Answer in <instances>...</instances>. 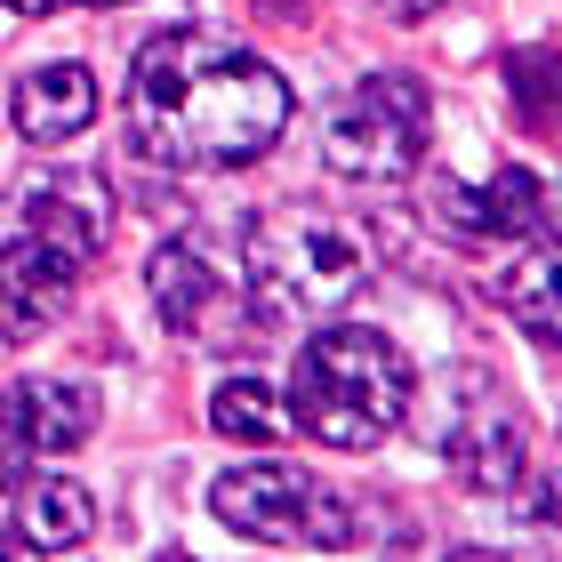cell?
I'll list each match as a JSON object with an SVG mask.
<instances>
[{
	"instance_id": "6da1fadb",
	"label": "cell",
	"mask_w": 562,
	"mask_h": 562,
	"mask_svg": "<svg viewBox=\"0 0 562 562\" xmlns=\"http://www.w3.org/2000/svg\"><path fill=\"white\" fill-rule=\"evenodd\" d=\"M130 145L161 169H249L290 130V81L234 33L177 24L130 65Z\"/></svg>"
},
{
	"instance_id": "7a4b0ae2",
	"label": "cell",
	"mask_w": 562,
	"mask_h": 562,
	"mask_svg": "<svg viewBox=\"0 0 562 562\" xmlns=\"http://www.w3.org/2000/svg\"><path fill=\"white\" fill-rule=\"evenodd\" d=\"M411 353L370 322H329L297 346L290 370V426H305L322 450H370L411 418Z\"/></svg>"
},
{
	"instance_id": "3957f363",
	"label": "cell",
	"mask_w": 562,
	"mask_h": 562,
	"mask_svg": "<svg viewBox=\"0 0 562 562\" xmlns=\"http://www.w3.org/2000/svg\"><path fill=\"white\" fill-rule=\"evenodd\" d=\"M362 281H370V249L329 210L281 201V210L249 217V234H241V297H249V314L266 329L329 322L338 305H353Z\"/></svg>"
},
{
	"instance_id": "277c9868",
	"label": "cell",
	"mask_w": 562,
	"mask_h": 562,
	"mask_svg": "<svg viewBox=\"0 0 562 562\" xmlns=\"http://www.w3.org/2000/svg\"><path fill=\"white\" fill-rule=\"evenodd\" d=\"M426 130H434V97L411 72H370L353 81L322 121V153L329 169L353 186H402L426 161Z\"/></svg>"
},
{
	"instance_id": "5b68a950",
	"label": "cell",
	"mask_w": 562,
	"mask_h": 562,
	"mask_svg": "<svg viewBox=\"0 0 562 562\" xmlns=\"http://www.w3.org/2000/svg\"><path fill=\"white\" fill-rule=\"evenodd\" d=\"M210 506L225 530H241L258 547H353V506L290 458H258V467L217 474Z\"/></svg>"
},
{
	"instance_id": "8992f818",
	"label": "cell",
	"mask_w": 562,
	"mask_h": 562,
	"mask_svg": "<svg viewBox=\"0 0 562 562\" xmlns=\"http://www.w3.org/2000/svg\"><path fill=\"white\" fill-rule=\"evenodd\" d=\"M442 458H450V474L467 482V491H482V498H498V491L522 482L530 426H522V411L491 386V378H458L450 426H442Z\"/></svg>"
},
{
	"instance_id": "52a82bcc",
	"label": "cell",
	"mask_w": 562,
	"mask_h": 562,
	"mask_svg": "<svg viewBox=\"0 0 562 562\" xmlns=\"http://www.w3.org/2000/svg\"><path fill=\"white\" fill-rule=\"evenodd\" d=\"M145 290H153V305H161V322L177 329V338H193V346H217L225 329H234V314L249 305L241 281H225L210 266V249H193V241H161L153 249Z\"/></svg>"
},
{
	"instance_id": "ba28073f",
	"label": "cell",
	"mask_w": 562,
	"mask_h": 562,
	"mask_svg": "<svg viewBox=\"0 0 562 562\" xmlns=\"http://www.w3.org/2000/svg\"><path fill=\"white\" fill-rule=\"evenodd\" d=\"M426 210L442 217L450 234H467V241H522V234H539V225H547V186H539L522 161H506V169L482 177V186L434 177Z\"/></svg>"
},
{
	"instance_id": "9c48e42d",
	"label": "cell",
	"mask_w": 562,
	"mask_h": 562,
	"mask_svg": "<svg viewBox=\"0 0 562 562\" xmlns=\"http://www.w3.org/2000/svg\"><path fill=\"white\" fill-rule=\"evenodd\" d=\"M9 121H16V137L24 145H72L97 121V72L89 65H33L24 81L9 89Z\"/></svg>"
},
{
	"instance_id": "30bf717a",
	"label": "cell",
	"mask_w": 562,
	"mask_h": 562,
	"mask_svg": "<svg viewBox=\"0 0 562 562\" xmlns=\"http://www.w3.org/2000/svg\"><path fill=\"white\" fill-rule=\"evenodd\" d=\"M72 305V266L41 234H16L0 249V329L9 338H41L48 322H65Z\"/></svg>"
},
{
	"instance_id": "8fae6325",
	"label": "cell",
	"mask_w": 562,
	"mask_h": 562,
	"mask_svg": "<svg viewBox=\"0 0 562 562\" xmlns=\"http://www.w3.org/2000/svg\"><path fill=\"white\" fill-rule=\"evenodd\" d=\"M24 234H41L72 273H81L97 249L113 241V201H105L97 177H48V186H33V201H24Z\"/></svg>"
},
{
	"instance_id": "7c38bea8",
	"label": "cell",
	"mask_w": 562,
	"mask_h": 562,
	"mask_svg": "<svg viewBox=\"0 0 562 562\" xmlns=\"http://www.w3.org/2000/svg\"><path fill=\"white\" fill-rule=\"evenodd\" d=\"M498 297L539 346H562V225H539L522 234V258H506Z\"/></svg>"
},
{
	"instance_id": "4fadbf2b",
	"label": "cell",
	"mask_w": 562,
	"mask_h": 562,
	"mask_svg": "<svg viewBox=\"0 0 562 562\" xmlns=\"http://www.w3.org/2000/svg\"><path fill=\"white\" fill-rule=\"evenodd\" d=\"M89 530H97V498L72 474H41V482H24V498H16L9 547L16 554H65V547H81Z\"/></svg>"
},
{
	"instance_id": "5bb4252c",
	"label": "cell",
	"mask_w": 562,
	"mask_h": 562,
	"mask_svg": "<svg viewBox=\"0 0 562 562\" xmlns=\"http://www.w3.org/2000/svg\"><path fill=\"white\" fill-rule=\"evenodd\" d=\"M24 434H33V450H81L97 434V386L81 378H41V386H24Z\"/></svg>"
},
{
	"instance_id": "9a60e30c",
	"label": "cell",
	"mask_w": 562,
	"mask_h": 562,
	"mask_svg": "<svg viewBox=\"0 0 562 562\" xmlns=\"http://www.w3.org/2000/svg\"><path fill=\"white\" fill-rule=\"evenodd\" d=\"M210 426L225 442H249V450H273L281 434H290V402H281L266 378H225L210 394Z\"/></svg>"
},
{
	"instance_id": "2e32d148",
	"label": "cell",
	"mask_w": 562,
	"mask_h": 562,
	"mask_svg": "<svg viewBox=\"0 0 562 562\" xmlns=\"http://www.w3.org/2000/svg\"><path fill=\"white\" fill-rule=\"evenodd\" d=\"M24 467H33V434H24V402L0 394V491H16Z\"/></svg>"
},
{
	"instance_id": "e0dca14e",
	"label": "cell",
	"mask_w": 562,
	"mask_h": 562,
	"mask_svg": "<svg viewBox=\"0 0 562 562\" xmlns=\"http://www.w3.org/2000/svg\"><path fill=\"white\" fill-rule=\"evenodd\" d=\"M530 506H539V522H554V530H562V474H547V482H539V498H530Z\"/></svg>"
},
{
	"instance_id": "ac0fdd59",
	"label": "cell",
	"mask_w": 562,
	"mask_h": 562,
	"mask_svg": "<svg viewBox=\"0 0 562 562\" xmlns=\"http://www.w3.org/2000/svg\"><path fill=\"white\" fill-rule=\"evenodd\" d=\"M426 9H442V0H394V16H402V24H418Z\"/></svg>"
},
{
	"instance_id": "d6986e66",
	"label": "cell",
	"mask_w": 562,
	"mask_h": 562,
	"mask_svg": "<svg viewBox=\"0 0 562 562\" xmlns=\"http://www.w3.org/2000/svg\"><path fill=\"white\" fill-rule=\"evenodd\" d=\"M16 16H41V9H65V0H9Z\"/></svg>"
},
{
	"instance_id": "ffe728a7",
	"label": "cell",
	"mask_w": 562,
	"mask_h": 562,
	"mask_svg": "<svg viewBox=\"0 0 562 562\" xmlns=\"http://www.w3.org/2000/svg\"><path fill=\"white\" fill-rule=\"evenodd\" d=\"M97 9H121V0H97Z\"/></svg>"
}]
</instances>
